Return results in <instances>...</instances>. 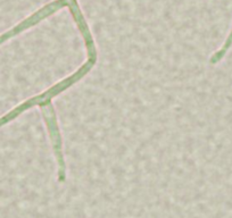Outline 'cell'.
<instances>
[{"label":"cell","instance_id":"cell-1","mask_svg":"<svg viewBox=\"0 0 232 218\" xmlns=\"http://www.w3.org/2000/svg\"><path fill=\"white\" fill-rule=\"evenodd\" d=\"M40 112H41L43 122L46 124V128H47V132H48L52 153H54L55 160H56L57 182L58 183H64L66 179H67V173H66L67 167H66L64 150H63L62 133H60L58 119H57V114L55 112L52 102H49L45 106L40 107Z\"/></svg>","mask_w":232,"mask_h":218},{"label":"cell","instance_id":"cell-3","mask_svg":"<svg viewBox=\"0 0 232 218\" xmlns=\"http://www.w3.org/2000/svg\"><path fill=\"white\" fill-rule=\"evenodd\" d=\"M231 47H232V29H231V31H230V33L227 34L225 41L223 42L222 47L218 49L216 52H214V55H212V57H211V59H209V63L212 64V65L218 64L224 57H225V55H227V51L231 49Z\"/></svg>","mask_w":232,"mask_h":218},{"label":"cell","instance_id":"cell-2","mask_svg":"<svg viewBox=\"0 0 232 218\" xmlns=\"http://www.w3.org/2000/svg\"><path fill=\"white\" fill-rule=\"evenodd\" d=\"M66 7V2L65 0H55L52 2H49L45 5L43 7H41L39 10H37L35 13H33L32 15H30L27 18H25L24 21H22L21 23L14 26L11 30L5 32L4 34L0 35V44L6 42L7 40L14 38L16 35H18L20 33L24 32L26 30L33 27L34 25L39 24L41 21L48 18L49 16L56 14L58 10H60L62 8Z\"/></svg>","mask_w":232,"mask_h":218}]
</instances>
